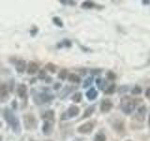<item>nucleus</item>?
<instances>
[{"mask_svg":"<svg viewBox=\"0 0 150 141\" xmlns=\"http://www.w3.org/2000/svg\"><path fill=\"white\" fill-rule=\"evenodd\" d=\"M94 141H106V135L103 133H98L94 137Z\"/></svg>","mask_w":150,"mask_h":141,"instance_id":"5701e85b","label":"nucleus"},{"mask_svg":"<svg viewBox=\"0 0 150 141\" xmlns=\"http://www.w3.org/2000/svg\"><path fill=\"white\" fill-rule=\"evenodd\" d=\"M145 97L150 99V87H148L146 88V90H145Z\"/></svg>","mask_w":150,"mask_h":141,"instance_id":"473e14b6","label":"nucleus"},{"mask_svg":"<svg viewBox=\"0 0 150 141\" xmlns=\"http://www.w3.org/2000/svg\"><path fill=\"white\" fill-rule=\"evenodd\" d=\"M71 90H72V88H69V86H66V87H65V88H64V90H63L62 92H61L60 98H62V99H63V98H65L66 96L68 95V93H69Z\"/></svg>","mask_w":150,"mask_h":141,"instance_id":"a878e982","label":"nucleus"},{"mask_svg":"<svg viewBox=\"0 0 150 141\" xmlns=\"http://www.w3.org/2000/svg\"><path fill=\"white\" fill-rule=\"evenodd\" d=\"M39 69H40L39 64L37 62H34V61H30L27 66V73L28 74H35L37 72H39Z\"/></svg>","mask_w":150,"mask_h":141,"instance_id":"9d476101","label":"nucleus"},{"mask_svg":"<svg viewBox=\"0 0 150 141\" xmlns=\"http://www.w3.org/2000/svg\"><path fill=\"white\" fill-rule=\"evenodd\" d=\"M94 122L92 121H87V122H84L83 124L80 125L78 128H77V132L79 134H82V135H86V134H90L91 132L94 129Z\"/></svg>","mask_w":150,"mask_h":141,"instance_id":"39448f33","label":"nucleus"},{"mask_svg":"<svg viewBox=\"0 0 150 141\" xmlns=\"http://www.w3.org/2000/svg\"><path fill=\"white\" fill-rule=\"evenodd\" d=\"M53 23L58 27H63L64 26V24H63L62 20H61V19L59 17H57V16L53 17Z\"/></svg>","mask_w":150,"mask_h":141,"instance_id":"412c9836","label":"nucleus"},{"mask_svg":"<svg viewBox=\"0 0 150 141\" xmlns=\"http://www.w3.org/2000/svg\"><path fill=\"white\" fill-rule=\"evenodd\" d=\"M83 99V95L81 92H76L73 94V96L71 97V100L74 102V103H80L82 101Z\"/></svg>","mask_w":150,"mask_h":141,"instance_id":"aec40b11","label":"nucleus"},{"mask_svg":"<svg viewBox=\"0 0 150 141\" xmlns=\"http://www.w3.org/2000/svg\"><path fill=\"white\" fill-rule=\"evenodd\" d=\"M92 83H93V77H87L86 80H84V82L83 84V88H86L88 87H90Z\"/></svg>","mask_w":150,"mask_h":141,"instance_id":"393cba45","label":"nucleus"},{"mask_svg":"<svg viewBox=\"0 0 150 141\" xmlns=\"http://www.w3.org/2000/svg\"><path fill=\"white\" fill-rule=\"evenodd\" d=\"M39 79H40V80H45L46 79V77H47V73H46V72L44 70H40V72H39Z\"/></svg>","mask_w":150,"mask_h":141,"instance_id":"2f4dec72","label":"nucleus"},{"mask_svg":"<svg viewBox=\"0 0 150 141\" xmlns=\"http://www.w3.org/2000/svg\"><path fill=\"white\" fill-rule=\"evenodd\" d=\"M145 114H146V107L144 105L140 106L135 115V119L139 121H144V120L145 119Z\"/></svg>","mask_w":150,"mask_h":141,"instance_id":"1a4fd4ad","label":"nucleus"},{"mask_svg":"<svg viewBox=\"0 0 150 141\" xmlns=\"http://www.w3.org/2000/svg\"><path fill=\"white\" fill-rule=\"evenodd\" d=\"M95 109H96V106L95 105H90L88 106L86 110H84L83 114V117L82 119H86V118H89L93 115V113L95 112Z\"/></svg>","mask_w":150,"mask_h":141,"instance_id":"dca6fc26","label":"nucleus"},{"mask_svg":"<svg viewBox=\"0 0 150 141\" xmlns=\"http://www.w3.org/2000/svg\"><path fill=\"white\" fill-rule=\"evenodd\" d=\"M86 98L88 99L89 101H93V100H95V99L98 97V90H97V89H95L94 88H92L88 89V90L86 91Z\"/></svg>","mask_w":150,"mask_h":141,"instance_id":"2eb2a0df","label":"nucleus"},{"mask_svg":"<svg viewBox=\"0 0 150 141\" xmlns=\"http://www.w3.org/2000/svg\"><path fill=\"white\" fill-rule=\"evenodd\" d=\"M9 97V89L7 84H0V102H6Z\"/></svg>","mask_w":150,"mask_h":141,"instance_id":"423d86ee","label":"nucleus"},{"mask_svg":"<svg viewBox=\"0 0 150 141\" xmlns=\"http://www.w3.org/2000/svg\"><path fill=\"white\" fill-rule=\"evenodd\" d=\"M23 124L26 130H35L38 126V122L34 115L32 114H25L23 116Z\"/></svg>","mask_w":150,"mask_h":141,"instance_id":"20e7f679","label":"nucleus"},{"mask_svg":"<svg viewBox=\"0 0 150 141\" xmlns=\"http://www.w3.org/2000/svg\"><path fill=\"white\" fill-rule=\"evenodd\" d=\"M135 101L132 98H130L129 96H125L121 99V103H120V107L121 110L123 113H125L126 115H129L133 112L135 109Z\"/></svg>","mask_w":150,"mask_h":141,"instance_id":"f03ea898","label":"nucleus"},{"mask_svg":"<svg viewBox=\"0 0 150 141\" xmlns=\"http://www.w3.org/2000/svg\"><path fill=\"white\" fill-rule=\"evenodd\" d=\"M29 141H36V140H34V139H30Z\"/></svg>","mask_w":150,"mask_h":141,"instance_id":"a19ab883","label":"nucleus"},{"mask_svg":"<svg viewBox=\"0 0 150 141\" xmlns=\"http://www.w3.org/2000/svg\"><path fill=\"white\" fill-rule=\"evenodd\" d=\"M80 108L77 105H70L67 111V115L69 118H74L79 115Z\"/></svg>","mask_w":150,"mask_h":141,"instance_id":"f8f14e48","label":"nucleus"},{"mask_svg":"<svg viewBox=\"0 0 150 141\" xmlns=\"http://www.w3.org/2000/svg\"><path fill=\"white\" fill-rule=\"evenodd\" d=\"M143 3H144V5H149V4H150V1H143Z\"/></svg>","mask_w":150,"mask_h":141,"instance_id":"4c0bfd02","label":"nucleus"},{"mask_svg":"<svg viewBox=\"0 0 150 141\" xmlns=\"http://www.w3.org/2000/svg\"><path fill=\"white\" fill-rule=\"evenodd\" d=\"M100 70H98V69L92 70H91V73H92V74H98V73H100Z\"/></svg>","mask_w":150,"mask_h":141,"instance_id":"f704fd0d","label":"nucleus"},{"mask_svg":"<svg viewBox=\"0 0 150 141\" xmlns=\"http://www.w3.org/2000/svg\"><path fill=\"white\" fill-rule=\"evenodd\" d=\"M37 32H38V28H37V27H34V30H31V31H30V33H31V35H32V36H35Z\"/></svg>","mask_w":150,"mask_h":141,"instance_id":"c9c22d12","label":"nucleus"},{"mask_svg":"<svg viewBox=\"0 0 150 141\" xmlns=\"http://www.w3.org/2000/svg\"><path fill=\"white\" fill-rule=\"evenodd\" d=\"M0 126H1V121H0Z\"/></svg>","mask_w":150,"mask_h":141,"instance_id":"79ce46f5","label":"nucleus"},{"mask_svg":"<svg viewBox=\"0 0 150 141\" xmlns=\"http://www.w3.org/2000/svg\"><path fill=\"white\" fill-rule=\"evenodd\" d=\"M33 98H34V102L36 105H42V103H49L52 100H54V96L51 92L44 91V92L34 94V97Z\"/></svg>","mask_w":150,"mask_h":141,"instance_id":"7ed1b4c3","label":"nucleus"},{"mask_svg":"<svg viewBox=\"0 0 150 141\" xmlns=\"http://www.w3.org/2000/svg\"><path fill=\"white\" fill-rule=\"evenodd\" d=\"M112 106H114V105H112L111 100H109V99H104V100H102V102L100 103V109L102 113H108L111 111Z\"/></svg>","mask_w":150,"mask_h":141,"instance_id":"6e6552de","label":"nucleus"},{"mask_svg":"<svg viewBox=\"0 0 150 141\" xmlns=\"http://www.w3.org/2000/svg\"><path fill=\"white\" fill-rule=\"evenodd\" d=\"M60 3L64 5H70V6H75L77 4L76 1H71V0H60Z\"/></svg>","mask_w":150,"mask_h":141,"instance_id":"7c9ffc66","label":"nucleus"},{"mask_svg":"<svg viewBox=\"0 0 150 141\" xmlns=\"http://www.w3.org/2000/svg\"><path fill=\"white\" fill-rule=\"evenodd\" d=\"M47 141H52V140H47Z\"/></svg>","mask_w":150,"mask_h":141,"instance_id":"c03bdc74","label":"nucleus"},{"mask_svg":"<svg viewBox=\"0 0 150 141\" xmlns=\"http://www.w3.org/2000/svg\"><path fill=\"white\" fill-rule=\"evenodd\" d=\"M81 7L83 9H90L95 8L96 7V4L94 3V2H92V1H84V2H83Z\"/></svg>","mask_w":150,"mask_h":141,"instance_id":"6ab92c4d","label":"nucleus"},{"mask_svg":"<svg viewBox=\"0 0 150 141\" xmlns=\"http://www.w3.org/2000/svg\"><path fill=\"white\" fill-rule=\"evenodd\" d=\"M141 92H142V88L139 86H135L132 88V90H131V93H132L133 95H139V94H141Z\"/></svg>","mask_w":150,"mask_h":141,"instance_id":"c756f323","label":"nucleus"},{"mask_svg":"<svg viewBox=\"0 0 150 141\" xmlns=\"http://www.w3.org/2000/svg\"><path fill=\"white\" fill-rule=\"evenodd\" d=\"M15 69L19 73H23L26 69V62L23 59H19L15 63Z\"/></svg>","mask_w":150,"mask_h":141,"instance_id":"9b49d317","label":"nucleus"},{"mask_svg":"<svg viewBox=\"0 0 150 141\" xmlns=\"http://www.w3.org/2000/svg\"><path fill=\"white\" fill-rule=\"evenodd\" d=\"M3 117L14 133L17 135H20L22 132V126L20 123V120H19V119L15 116L13 111L9 109V108H5L3 111Z\"/></svg>","mask_w":150,"mask_h":141,"instance_id":"f257e3e1","label":"nucleus"},{"mask_svg":"<svg viewBox=\"0 0 150 141\" xmlns=\"http://www.w3.org/2000/svg\"><path fill=\"white\" fill-rule=\"evenodd\" d=\"M115 91V85L112 84L111 86H108V88H106V90L104 91L105 94H112Z\"/></svg>","mask_w":150,"mask_h":141,"instance_id":"cd10ccee","label":"nucleus"},{"mask_svg":"<svg viewBox=\"0 0 150 141\" xmlns=\"http://www.w3.org/2000/svg\"><path fill=\"white\" fill-rule=\"evenodd\" d=\"M127 141H131V140H127Z\"/></svg>","mask_w":150,"mask_h":141,"instance_id":"37998d69","label":"nucleus"},{"mask_svg":"<svg viewBox=\"0 0 150 141\" xmlns=\"http://www.w3.org/2000/svg\"><path fill=\"white\" fill-rule=\"evenodd\" d=\"M68 80L71 83H75V84H79L81 82V77L77 75L76 73H69L68 75Z\"/></svg>","mask_w":150,"mask_h":141,"instance_id":"f3484780","label":"nucleus"},{"mask_svg":"<svg viewBox=\"0 0 150 141\" xmlns=\"http://www.w3.org/2000/svg\"><path fill=\"white\" fill-rule=\"evenodd\" d=\"M17 93L18 96L20 97L22 100L27 102V87L25 84H19L17 87Z\"/></svg>","mask_w":150,"mask_h":141,"instance_id":"0eeeda50","label":"nucleus"},{"mask_svg":"<svg viewBox=\"0 0 150 141\" xmlns=\"http://www.w3.org/2000/svg\"><path fill=\"white\" fill-rule=\"evenodd\" d=\"M96 83H97V85H98V88L100 89H101V90H106V88H108V86H107V83H106V81L104 79H101V78H98L97 80H96Z\"/></svg>","mask_w":150,"mask_h":141,"instance_id":"a211bd4d","label":"nucleus"},{"mask_svg":"<svg viewBox=\"0 0 150 141\" xmlns=\"http://www.w3.org/2000/svg\"><path fill=\"white\" fill-rule=\"evenodd\" d=\"M148 124H149V127H150V114L148 116Z\"/></svg>","mask_w":150,"mask_h":141,"instance_id":"58836bf2","label":"nucleus"},{"mask_svg":"<svg viewBox=\"0 0 150 141\" xmlns=\"http://www.w3.org/2000/svg\"><path fill=\"white\" fill-rule=\"evenodd\" d=\"M52 131H53V122L50 121H44L43 125H42V132L45 135H49L52 134Z\"/></svg>","mask_w":150,"mask_h":141,"instance_id":"ddd939ff","label":"nucleus"},{"mask_svg":"<svg viewBox=\"0 0 150 141\" xmlns=\"http://www.w3.org/2000/svg\"><path fill=\"white\" fill-rule=\"evenodd\" d=\"M58 47H61V46H62V47H70V46H71V41H70L69 40H64L63 41H61L60 42V43L57 45Z\"/></svg>","mask_w":150,"mask_h":141,"instance_id":"c85d7f7f","label":"nucleus"},{"mask_svg":"<svg viewBox=\"0 0 150 141\" xmlns=\"http://www.w3.org/2000/svg\"><path fill=\"white\" fill-rule=\"evenodd\" d=\"M45 68L47 69V70H49V72L52 73H54L56 72V66L54 64H53V63H51V62L47 63L46 66H45Z\"/></svg>","mask_w":150,"mask_h":141,"instance_id":"4be33fe9","label":"nucleus"},{"mask_svg":"<svg viewBox=\"0 0 150 141\" xmlns=\"http://www.w3.org/2000/svg\"><path fill=\"white\" fill-rule=\"evenodd\" d=\"M61 88V84L60 83H55L54 85V90H57V89H59Z\"/></svg>","mask_w":150,"mask_h":141,"instance_id":"72a5a7b5","label":"nucleus"},{"mask_svg":"<svg viewBox=\"0 0 150 141\" xmlns=\"http://www.w3.org/2000/svg\"><path fill=\"white\" fill-rule=\"evenodd\" d=\"M42 119L44 120V121H50V122H53L54 121V112L53 110H47L43 116H42Z\"/></svg>","mask_w":150,"mask_h":141,"instance_id":"4468645a","label":"nucleus"},{"mask_svg":"<svg viewBox=\"0 0 150 141\" xmlns=\"http://www.w3.org/2000/svg\"><path fill=\"white\" fill-rule=\"evenodd\" d=\"M45 82H46L47 84L51 83V82H52V77H50V76H47V77H46V79H45Z\"/></svg>","mask_w":150,"mask_h":141,"instance_id":"e433bc0d","label":"nucleus"},{"mask_svg":"<svg viewBox=\"0 0 150 141\" xmlns=\"http://www.w3.org/2000/svg\"><path fill=\"white\" fill-rule=\"evenodd\" d=\"M106 78L108 80H111V81H114V80L116 79V74L112 72V70H109V72L106 73Z\"/></svg>","mask_w":150,"mask_h":141,"instance_id":"bb28decb","label":"nucleus"},{"mask_svg":"<svg viewBox=\"0 0 150 141\" xmlns=\"http://www.w3.org/2000/svg\"><path fill=\"white\" fill-rule=\"evenodd\" d=\"M68 75H69L68 74V70L66 69H62L58 73V78L61 79V80H65L66 78L68 77Z\"/></svg>","mask_w":150,"mask_h":141,"instance_id":"b1692460","label":"nucleus"},{"mask_svg":"<svg viewBox=\"0 0 150 141\" xmlns=\"http://www.w3.org/2000/svg\"><path fill=\"white\" fill-rule=\"evenodd\" d=\"M0 141H3V136L0 135Z\"/></svg>","mask_w":150,"mask_h":141,"instance_id":"ea45409f","label":"nucleus"}]
</instances>
